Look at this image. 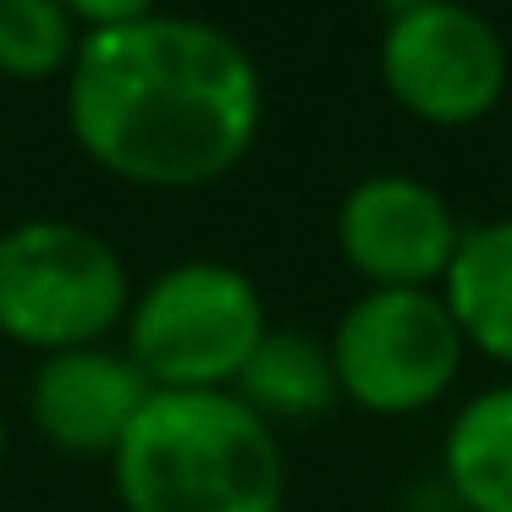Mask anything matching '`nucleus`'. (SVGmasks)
<instances>
[{
    "label": "nucleus",
    "instance_id": "1",
    "mask_svg": "<svg viewBox=\"0 0 512 512\" xmlns=\"http://www.w3.org/2000/svg\"><path fill=\"white\" fill-rule=\"evenodd\" d=\"M67 127L94 166L133 188H204L254 149L265 78L221 23L149 12L83 34L67 67Z\"/></svg>",
    "mask_w": 512,
    "mask_h": 512
},
{
    "label": "nucleus",
    "instance_id": "2",
    "mask_svg": "<svg viewBox=\"0 0 512 512\" xmlns=\"http://www.w3.org/2000/svg\"><path fill=\"white\" fill-rule=\"evenodd\" d=\"M122 512H281L287 457L237 391H149L111 452Z\"/></svg>",
    "mask_w": 512,
    "mask_h": 512
},
{
    "label": "nucleus",
    "instance_id": "3",
    "mask_svg": "<svg viewBox=\"0 0 512 512\" xmlns=\"http://www.w3.org/2000/svg\"><path fill=\"white\" fill-rule=\"evenodd\" d=\"M133 276L94 226L34 215L0 232V336L34 353L94 347L127 325Z\"/></svg>",
    "mask_w": 512,
    "mask_h": 512
},
{
    "label": "nucleus",
    "instance_id": "4",
    "mask_svg": "<svg viewBox=\"0 0 512 512\" xmlns=\"http://www.w3.org/2000/svg\"><path fill=\"white\" fill-rule=\"evenodd\" d=\"M270 331L254 276L226 259L160 270L127 309V358L155 391H232Z\"/></svg>",
    "mask_w": 512,
    "mask_h": 512
},
{
    "label": "nucleus",
    "instance_id": "5",
    "mask_svg": "<svg viewBox=\"0 0 512 512\" xmlns=\"http://www.w3.org/2000/svg\"><path fill=\"white\" fill-rule=\"evenodd\" d=\"M336 386L369 413H419L452 391L468 342L441 287H364L331 336Z\"/></svg>",
    "mask_w": 512,
    "mask_h": 512
},
{
    "label": "nucleus",
    "instance_id": "6",
    "mask_svg": "<svg viewBox=\"0 0 512 512\" xmlns=\"http://www.w3.org/2000/svg\"><path fill=\"white\" fill-rule=\"evenodd\" d=\"M380 83L430 127H468L507 100L512 50L468 0H402L380 28Z\"/></svg>",
    "mask_w": 512,
    "mask_h": 512
},
{
    "label": "nucleus",
    "instance_id": "7",
    "mask_svg": "<svg viewBox=\"0 0 512 512\" xmlns=\"http://www.w3.org/2000/svg\"><path fill=\"white\" fill-rule=\"evenodd\" d=\"M457 237L452 199L419 171H369L336 204V248L369 287H441Z\"/></svg>",
    "mask_w": 512,
    "mask_h": 512
},
{
    "label": "nucleus",
    "instance_id": "8",
    "mask_svg": "<svg viewBox=\"0 0 512 512\" xmlns=\"http://www.w3.org/2000/svg\"><path fill=\"white\" fill-rule=\"evenodd\" d=\"M144 369L127 358V347H67L45 353L28 380V413L50 446L72 457H111L122 435L133 430L138 408L149 402Z\"/></svg>",
    "mask_w": 512,
    "mask_h": 512
},
{
    "label": "nucleus",
    "instance_id": "9",
    "mask_svg": "<svg viewBox=\"0 0 512 512\" xmlns=\"http://www.w3.org/2000/svg\"><path fill=\"white\" fill-rule=\"evenodd\" d=\"M441 298L474 353L512 364V215L463 226Z\"/></svg>",
    "mask_w": 512,
    "mask_h": 512
},
{
    "label": "nucleus",
    "instance_id": "10",
    "mask_svg": "<svg viewBox=\"0 0 512 512\" xmlns=\"http://www.w3.org/2000/svg\"><path fill=\"white\" fill-rule=\"evenodd\" d=\"M441 474L463 512H512V380L474 391L452 413Z\"/></svg>",
    "mask_w": 512,
    "mask_h": 512
},
{
    "label": "nucleus",
    "instance_id": "11",
    "mask_svg": "<svg viewBox=\"0 0 512 512\" xmlns=\"http://www.w3.org/2000/svg\"><path fill=\"white\" fill-rule=\"evenodd\" d=\"M232 391L265 424H309L342 402L331 347L309 331H287V325H270L259 336L254 358L243 364Z\"/></svg>",
    "mask_w": 512,
    "mask_h": 512
},
{
    "label": "nucleus",
    "instance_id": "12",
    "mask_svg": "<svg viewBox=\"0 0 512 512\" xmlns=\"http://www.w3.org/2000/svg\"><path fill=\"white\" fill-rule=\"evenodd\" d=\"M83 34L61 0H0V72L6 78H56L72 67Z\"/></svg>",
    "mask_w": 512,
    "mask_h": 512
},
{
    "label": "nucleus",
    "instance_id": "13",
    "mask_svg": "<svg viewBox=\"0 0 512 512\" xmlns=\"http://www.w3.org/2000/svg\"><path fill=\"white\" fill-rule=\"evenodd\" d=\"M72 12V23L83 34H100V28H122V23H138V17L155 12V0H61Z\"/></svg>",
    "mask_w": 512,
    "mask_h": 512
},
{
    "label": "nucleus",
    "instance_id": "14",
    "mask_svg": "<svg viewBox=\"0 0 512 512\" xmlns=\"http://www.w3.org/2000/svg\"><path fill=\"white\" fill-rule=\"evenodd\" d=\"M0 457H6V413H0Z\"/></svg>",
    "mask_w": 512,
    "mask_h": 512
}]
</instances>
